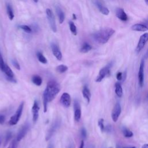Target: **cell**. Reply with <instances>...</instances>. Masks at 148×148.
I'll use <instances>...</instances> for the list:
<instances>
[{
    "mask_svg": "<svg viewBox=\"0 0 148 148\" xmlns=\"http://www.w3.org/2000/svg\"><path fill=\"white\" fill-rule=\"evenodd\" d=\"M92 46L89 44H88L87 42H84L83 44L82 48H80V52L83 53H86L89 51H90L92 50Z\"/></svg>",
    "mask_w": 148,
    "mask_h": 148,
    "instance_id": "603a6c76",
    "label": "cell"
},
{
    "mask_svg": "<svg viewBox=\"0 0 148 148\" xmlns=\"http://www.w3.org/2000/svg\"><path fill=\"white\" fill-rule=\"evenodd\" d=\"M94 4L97 6V7L98 8L99 11L101 12V13L102 14H103L104 15H108L109 13V10L105 7V6H104L101 2H100L98 0H96L94 1Z\"/></svg>",
    "mask_w": 148,
    "mask_h": 148,
    "instance_id": "e0dca14e",
    "label": "cell"
},
{
    "mask_svg": "<svg viewBox=\"0 0 148 148\" xmlns=\"http://www.w3.org/2000/svg\"><path fill=\"white\" fill-rule=\"evenodd\" d=\"M12 63L15 68H16L18 70H20V66L18 62L16 60H15V59H13V60H12Z\"/></svg>",
    "mask_w": 148,
    "mask_h": 148,
    "instance_id": "836d02e7",
    "label": "cell"
},
{
    "mask_svg": "<svg viewBox=\"0 0 148 148\" xmlns=\"http://www.w3.org/2000/svg\"><path fill=\"white\" fill-rule=\"evenodd\" d=\"M84 141L83 140H82L81 141V142H80V146H79V148H83L84 147Z\"/></svg>",
    "mask_w": 148,
    "mask_h": 148,
    "instance_id": "ab89813d",
    "label": "cell"
},
{
    "mask_svg": "<svg viewBox=\"0 0 148 148\" xmlns=\"http://www.w3.org/2000/svg\"><path fill=\"white\" fill-rule=\"evenodd\" d=\"M24 102H22L20 103L19 105L16 112H15V115H13L11 117L9 121V124L11 126H15L17 124L18 122L20 120V118L21 116L23 110V108H24Z\"/></svg>",
    "mask_w": 148,
    "mask_h": 148,
    "instance_id": "3957f363",
    "label": "cell"
},
{
    "mask_svg": "<svg viewBox=\"0 0 148 148\" xmlns=\"http://www.w3.org/2000/svg\"><path fill=\"white\" fill-rule=\"evenodd\" d=\"M147 42H148V33H146L141 36L135 49L136 52L137 53L140 52L145 47V45Z\"/></svg>",
    "mask_w": 148,
    "mask_h": 148,
    "instance_id": "52a82bcc",
    "label": "cell"
},
{
    "mask_svg": "<svg viewBox=\"0 0 148 148\" xmlns=\"http://www.w3.org/2000/svg\"><path fill=\"white\" fill-rule=\"evenodd\" d=\"M145 1L146 3V4L148 5V0H145Z\"/></svg>",
    "mask_w": 148,
    "mask_h": 148,
    "instance_id": "f6af8a7d",
    "label": "cell"
},
{
    "mask_svg": "<svg viewBox=\"0 0 148 148\" xmlns=\"http://www.w3.org/2000/svg\"><path fill=\"white\" fill-rule=\"evenodd\" d=\"M18 143H19V142L15 139L13 140L12 141H11V142L10 143L8 148H16L17 146Z\"/></svg>",
    "mask_w": 148,
    "mask_h": 148,
    "instance_id": "d6a6232c",
    "label": "cell"
},
{
    "mask_svg": "<svg viewBox=\"0 0 148 148\" xmlns=\"http://www.w3.org/2000/svg\"><path fill=\"white\" fill-rule=\"evenodd\" d=\"M123 74L121 72H117V74H116V79H117V80H119V81L122 80V79H123Z\"/></svg>",
    "mask_w": 148,
    "mask_h": 148,
    "instance_id": "d590c367",
    "label": "cell"
},
{
    "mask_svg": "<svg viewBox=\"0 0 148 148\" xmlns=\"http://www.w3.org/2000/svg\"><path fill=\"white\" fill-rule=\"evenodd\" d=\"M19 27L27 33H30L32 32V28L27 25H21Z\"/></svg>",
    "mask_w": 148,
    "mask_h": 148,
    "instance_id": "f1b7e54d",
    "label": "cell"
},
{
    "mask_svg": "<svg viewBox=\"0 0 148 148\" xmlns=\"http://www.w3.org/2000/svg\"><path fill=\"white\" fill-rule=\"evenodd\" d=\"M115 93L117 96L119 97H122L123 96V88L121 84L119 82H116L115 83Z\"/></svg>",
    "mask_w": 148,
    "mask_h": 148,
    "instance_id": "ffe728a7",
    "label": "cell"
},
{
    "mask_svg": "<svg viewBox=\"0 0 148 148\" xmlns=\"http://www.w3.org/2000/svg\"><path fill=\"white\" fill-rule=\"evenodd\" d=\"M142 148H148V144H145V145H143Z\"/></svg>",
    "mask_w": 148,
    "mask_h": 148,
    "instance_id": "b9f144b4",
    "label": "cell"
},
{
    "mask_svg": "<svg viewBox=\"0 0 148 148\" xmlns=\"http://www.w3.org/2000/svg\"><path fill=\"white\" fill-rule=\"evenodd\" d=\"M12 137V134L11 133V132L8 131V132L6 134V135H5L4 145H6L8 143V142L11 139Z\"/></svg>",
    "mask_w": 148,
    "mask_h": 148,
    "instance_id": "1f68e13d",
    "label": "cell"
},
{
    "mask_svg": "<svg viewBox=\"0 0 148 148\" xmlns=\"http://www.w3.org/2000/svg\"><path fill=\"white\" fill-rule=\"evenodd\" d=\"M5 122V116L4 115L0 114V125H4Z\"/></svg>",
    "mask_w": 148,
    "mask_h": 148,
    "instance_id": "8d00e7d4",
    "label": "cell"
},
{
    "mask_svg": "<svg viewBox=\"0 0 148 148\" xmlns=\"http://www.w3.org/2000/svg\"><path fill=\"white\" fill-rule=\"evenodd\" d=\"M123 148H136L135 147H123Z\"/></svg>",
    "mask_w": 148,
    "mask_h": 148,
    "instance_id": "ee69618b",
    "label": "cell"
},
{
    "mask_svg": "<svg viewBox=\"0 0 148 148\" xmlns=\"http://www.w3.org/2000/svg\"><path fill=\"white\" fill-rule=\"evenodd\" d=\"M37 57L38 60L40 62H41L42 64H46L48 63V60L46 58V57L43 55V54L40 52H38L37 53Z\"/></svg>",
    "mask_w": 148,
    "mask_h": 148,
    "instance_id": "d4e9b609",
    "label": "cell"
},
{
    "mask_svg": "<svg viewBox=\"0 0 148 148\" xmlns=\"http://www.w3.org/2000/svg\"><path fill=\"white\" fill-rule=\"evenodd\" d=\"M7 14H8L9 20H12L13 19L15 16H14L12 7L9 4H7Z\"/></svg>",
    "mask_w": 148,
    "mask_h": 148,
    "instance_id": "cb8c5ba5",
    "label": "cell"
},
{
    "mask_svg": "<svg viewBox=\"0 0 148 148\" xmlns=\"http://www.w3.org/2000/svg\"><path fill=\"white\" fill-rule=\"evenodd\" d=\"M5 77H6V79H7L8 81H9V82H11L16 83V80L14 78H9V77H7V76H5Z\"/></svg>",
    "mask_w": 148,
    "mask_h": 148,
    "instance_id": "f35d334b",
    "label": "cell"
},
{
    "mask_svg": "<svg viewBox=\"0 0 148 148\" xmlns=\"http://www.w3.org/2000/svg\"><path fill=\"white\" fill-rule=\"evenodd\" d=\"M147 97H148V93H147Z\"/></svg>",
    "mask_w": 148,
    "mask_h": 148,
    "instance_id": "681fc988",
    "label": "cell"
},
{
    "mask_svg": "<svg viewBox=\"0 0 148 148\" xmlns=\"http://www.w3.org/2000/svg\"><path fill=\"white\" fill-rule=\"evenodd\" d=\"M121 112H122L121 106L119 102H117L114 106L111 113L112 119L114 122H116L118 121V119H119V117L121 115Z\"/></svg>",
    "mask_w": 148,
    "mask_h": 148,
    "instance_id": "ba28073f",
    "label": "cell"
},
{
    "mask_svg": "<svg viewBox=\"0 0 148 148\" xmlns=\"http://www.w3.org/2000/svg\"><path fill=\"white\" fill-rule=\"evenodd\" d=\"M144 60H142L139 65V69L138 71V82L140 87H143L144 84Z\"/></svg>",
    "mask_w": 148,
    "mask_h": 148,
    "instance_id": "7c38bea8",
    "label": "cell"
},
{
    "mask_svg": "<svg viewBox=\"0 0 148 148\" xmlns=\"http://www.w3.org/2000/svg\"><path fill=\"white\" fill-rule=\"evenodd\" d=\"M46 13L48 20L49 23V25L52 29V30L53 31V33H56L57 32V26H56V24L54 16L53 13L52 11L50 9L48 8L46 10Z\"/></svg>",
    "mask_w": 148,
    "mask_h": 148,
    "instance_id": "8992f818",
    "label": "cell"
},
{
    "mask_svg": "<svg viewBox=\"0 0 148 148\" xmlns=\"http://www.w3.org/2000/svg\"><path fill=\"white\" fill-rule=\"evenodd\" d=\"M109 148H112V147H109Z\"/></svg>",
    "mask_w": 148,
    "mask_h": 148,
    "instance_id": "f907efd6",
    "label": "cell"
},
{
    "mask_svg": "<svg viewBox=\"0 0 148 148\" xmlns=\"http://www.w3.org/2000/svg\"><path fill=\"white\" fill-rule=\"evenodd\" d=\"M39 110L40 106L37 100H35L32 107V113H33V121L34 123H35L39 117Z\"/></svg>",
    "mask_w": 148,
    "mask_h": 148,
    "instance_id": "8fae6325",
    "label": "cell"
},
{
    "mask_svg": "<svg viewBox=\"0 0 148 148\" xmlns=\"http://www.w3.org/2000/svg\"><path fill=\"white\" fill-rule=\"evenodd\" d=\"M112 63H109L106 66L101 69L96 79V82H101L106 76H109L110 75V69L112 67Z\"/></svg>",
    "mask_w": 148,
    "mask_h": 148,
    "instance_id": "277c9868",
    "label": "cell"
},
{
    "mask_svg": "<svg viewBox=\"0 0 148 148\" xmlns=\"http://www.w3.org/2000/svg\"><path fill=\"white\" fill-rule=\"evenodd\" d=\"M68 67L65 66V65H63V64L60 65V66H58L56 67L57 72H58V73H60V74L65 73L68 70Z\"/></svg>",
    "mask_w": 148,
    "mask_h": 148,
    "instance_id": "484cf974",
    "label": "cell"
},
{
    "mask_svg": "<svg viewBox=\"0 0 148 148\" xmlns=\"http://www.w3.org/2000/svg\"><path fill=\"white\" fill-rule=\"evenodd\" d=\"M122 133L126 138H131L133 136V132L126 127H123L122 129Z\"/></svg>",
    "mask_w": 148,
    "mask_h": 148,
    "instance_id": "4316f807",
    "label": "cell"
},
{
    "mask_svg": "<svg viewBox=\"0 0 148 148\" xmlns=\"http://www.w3.org/2000/svg\"><path fill=\"white\" fill-rule=\"evenodd\" d=\"M3 72L5 73V76L9 77V78H14L15 75H14L13 71H12L11 68L9 67V66L7 64H5V65Z\"/></svg>",
    "mask_w": 148,
    "mask_h": 148,
    "instance_id": "44dd1931",
    "label": "cell"
},
{
    "mask_svg": "<svg viewBox=\"0 0 148 148\" xmlns=\"http://www.w3.org/2000/svg\"><path fill=\"white\" fill-rule=\"evenodd\" d=\"M116 148H122V147L120 145H117Z\"/></svg>",
    "mask_w": 148,
    "mask_h": 148,
    "instance_id": "7bdbcfd3",
    "label": "cell"
},
{
    "mask_svg": "<svg viewBox=\"0 0 148 148\" xmlns=\"http://www.w3.org/2000/svg\"><path fill=\"white\" fill-rule=\"evenodd\" d=\"M33 1L35 2V3H38V1H39V0H33Z\"/></svg>",
    "mask_w": 148,
    "mask_h": 148,
    "instance_id": "bcb514c9",
    "label": "cell"
},
{
    "mask_svg": "<svg viewBox=\"0 0 148 148\" xmlns=\"http://www.w3.org/2000/svg\"><path fill=\"white\" fill-rule=\"evenodd\" d=\"M5 65V63L4 61V59H3V56L1 54V52H0V70H1V71L3 72L4 71Z\"/></svg>",
    "mask_w": 148,
    "mask_h": 148,
    "instance_id": "f546056e",
    "label": "cell"
},
{
    "mask_svg": "<svg viewBox=\"0 0 148 148\" xmlns=\"http://www.w3.org/2000/svg\"><path fill=\"white\" fill-rule=\"evenodd\" d=\"M111 130H112V127L110 125H108L105 127V131L106 132H108V133H109L111 131Z\"/></svg>",
    "mask_w": 148,
    "mask_h": 148,
    "instance_id": "74e56055",
    "label": "cell"
},
{
    "mask_svg": "<svg viewBox=\"0 0 148 148\" xmlns=\"http://www.w3.org/2000/svg\"><path fill=\"white\" fill-rule=\"evenodd\" d=\"M69 26H70V29L71 32L74 35H77V29H76V27L75 25V24L70 21H69Z\"/></svg>",
    "mask_w": 148,
    "mask_h": 148,
    "instance_id": "83f0119b",
    "label": "cell"
},
{
    "mask_svg": "<svg viewBox=\"0 0 148 148\" xmlns=\"http://www.w3.org/2000/svg\"><path fill=\"white\" fill-rule=\"evenodd\" d=\"M104 120L103 119H100L98 120V126L100 128V130H101V132H104L105 131V126H104Z\"/></svg>",
    "mask_w": 148,
    "mask_h": 148,
    "instance_id": "4dcf8cb0",
    "label": "cell"
},
{
    "mask_svg": "<svg viewBox=\"0 0 148 148\" xmlns=\"http://www.w3.org/2000/svg\"><path fill=\"white\" fill-rule=\"evenodd\" d=\"M48 148H53V147H52V146H50Z\"/></svg>",
    "mask_w": 148,
    "mask_h": 148,
    "instance_id": "7dc6e473",
    "label": "cell"
},
{
    "mask_svg": "<svg viewBox=\"0 0 148 148\" xmlns=\"http://www.w3.org/2000/svg\"><path fill=\"white\" fill-rule=\"evenodd\" d=\"M80 133H81V136H82V137L83 139L86 138V137H87V131H86V130L84 127H82V128L81 131H80Z\"/></svg>",
    "mask_w": 148,
    "mask_h": 148,
    "instance_id": "e575fe53",
    "label": "cell"
},
{
    "mask_svg": "<svg viewBox=\"0 0 148 148\" xmlns=\"http://www.w3.org/2000/svg\"><path fill=\"white\" fill-rule=\"evenodd\" d=\"M116 16L118 19L123 21H126L128 20V16L124 9L122 8H117L116 9Z\"/></svg>",
    "mask_w": 148,
    "mask_h": 148,
    "instance_id": "9a60e30c",
    "label": "cell"
},
{
    "mask_svg": "<svg viewBox=\"0 0 148 148\" xmlns=\"http://www.w3.org/2000/svg\"><path fill=\"white\" fill-rule=\"evenodd\" d=\"M56 13L58 17L59 23H60V24L63 23V22L64 21V20H65V14H64V12L62 10V9L60 7H57L56 8Z\"/></svg>",
    "mask_w": 148,
    "mask_h": 148,
    "instance_id": "d6986e66",
    "label": "cell"
},
{
    "mask_svg": "<svg viewBox=\"0 0 148 148\" xmlns=\"http://www.w3.org/2000/svg\"><path fill=\"white\" fill-rule=\"evenodd\" d=\"M74 119L76 122H79L80 120L82 112L81 108L79 104V102L78 100H75L74 101Z\"/></svg>",
    "mask_w": 148,
    "mask_h": 148,
    "instance_id": "9c48e42d",
    "label": "cell"
},
{
    "mask_svg": "<svg viewBox=\"0 0 148 148\" xmlns=\"http://www.w3.org/2000/svg\"><path fill=\"white\" fill-rule=\"evenodd\" d=\"M60 91V86L54 80H50L47 84L46 89L44 92L43 96H45L49 102L52 101L57 94Z\"/></svg>",
    "mask_w": 148,
    "mask_h": 148,
    "instance_id": "7a4b0ae2",
    "label": "cell"
},
{
    "mask_svg": "<svg viewBox=\"0 0 148 148\" xmlns=\"http://www.w3.org/2000/svg\"><path fill=\"white\" fill-rule=\"evenodd\" d=\"M72 18L74 20H76V16L75 15V13H73L72 14Z\"/></svg>",
    "mask_w": 148,
    "mask_h": 148,
    "instance_id": "60d3db41",
    "label": "cell"
},
{
    "mask_svg": "<svg viewBox=\"0 0 148 148\" xmlns=\"http://www.w3.org/2000/svg\"><path fill=\"white\" fill-rule=\"evenodd\" d=\"M60 102L61 104L65 108L70 107L71 103V99L70 95L67 93H64L60 97Z\"/></svg>",
    "mask_w": 148,
    "mask_h": 148,
    "instance_id": "30bf717a",
    "label": "cell"
},
{
    "mask_svg": "<svg viewBox=\"0 0 148 148\" xmlns=\"http://www.w3.org/2000/svg\"><path fill=\"white\" fill-rule=\"evenodd\" d=\"M51 48H52L53 54L55 56V57L58 60L61 61L62 60L63 55L58 46L55 44H52L51 45Z\"/></svg>",
    "mask_w": 148,
    "mask_h": 148,
    "instance_id": "5bb4252c",
    "label": "cell"
},
{
    "mask_svg": "<svg viewBox=\"0 0 148 148\" xmlns=\"http://www.w3.org/2000/svg\"><path fill=\"white\" fill-rule=\"evenodd\" d=\"M82 94L83 97L86 100L87 103L88 104L90 101L91 99V93L89 90V88H88L87 86H84L83 90H82Z\"/></svg>",
    "mask_w": 148,
    "mask_h": 148,
    "instance_id": "ac0fdd59",
    "label": "cell"
},
{
    "mask_svg": "<svg viewBox=\"0 0 148 148\" xmlns=\"http://www.w3.org/2000/svg\"><path fill=\"white\" fill-rule=\"evenodd\" d=\"M1 139H0V145H1Z\"/></svg>",
    "mask_w": 148,
    "mask_h": 148,
    "instance_id": "c3c4849f",
    "label": "cell"
},
{
    "mask_svg": "<svg viewBox=\"0 0 148 148\" xmlns=\"http://www.w3.org/2000/svg\"><path fill=\"white\" fill-rule=\"evenodd\" d=\"M131 29L134 31L145 32L148 31V27L143 24L137 23L131 26Z\"/></svg>",
    "mask_w": 148,
    "mask_h": 148,
    "instance_id": "2e32d148",
    "label": "cell"
},
{
    "mask_svg": "<svg viewBox=\"0 0 148 148\" xmlns=\"http://www.w3.org/2000/svg\"><path fill=\"white\" fill-rule=\"evenodd\" d=\"M31 80H32V82L37 86H40L42 83V79L41 77L37 75H35L33 76L31 78Z\"/></svg>",
    "mask_w": 148,
    "mask_h": 148,
    "instance_id": "7402d4cb",
    "label": "cell"
},
{
    "mask_svg": "<svg viewBox=\"0 0 148 148\" xmlns=\"http://www.w3.org/2000/svg\"><path fill=\"white\" fill-rule=\"evenodd\" d=\"M29 129V126L27 123L25 124L24 126H22V127L20 129V130L19 131L17 135L16 136V139L19 142L26 135L28 130Z\"/></svg>",
    "mask_w": 148,
    "mask_h": 148,
    "instance_id": "4fadbf2b",
    "label": "cell"
},
{
    "mask_svg": "<svg viewBox=\"0 0 148 148\" xmlns=\"http://www.w3.org/2000/svg\"><path fill=\"white\" fill-rule=\"evenodd\" d=\"M115 31L111 28H105L100 29L93 34V39L98 43L105 44L115 34Z\"/></svg>",
    "mask_w": 148,
    "mask_h": 148,
    "instance_id": "6da1fadb",
    "label": "cell"
},
{
    "mask_svg": "<svg viewBox=\"0 0 148 148\" xmlns=\"http://www.w3.org/2000/svg\"><path fill=\"white\" fill-rule=\"evenodd\" d=\"M60 124H61V121L59 119H57L54 122V123H52L49 129L48 130L46 135L45 139L46 141H49L52 138V137L54 134V133L57 131V130L59 128V127L60 126Z\"/></svg>",
    "mask_w": 148,
    "mask_h": 148,
    "instance_id": "5b68a950",
    "label": "cell"
}]
</instances>
